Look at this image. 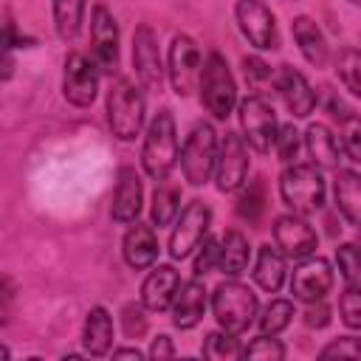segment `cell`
I'll return each instance as SVG.
<instances>
[{"mask_svg":"<svg viewBox=\"0 0 361 361\" xmlns=\"http://www.w3.org/2000/svg\"><path fill=\"white\" fill-rule=\"evenodd\" d=\"M274 90L279 93V99L285 102L288 113L293 118H307L313 113V107L319 104L310 82L305 79L302 71H296L293 65H279L276 76H274Z\"/></svg>","mask_w":361,"mask_h":361,"instance_id":"17","label":"cell"},{"mask_svg":"<svg viewBox=\"0 0 361 361\" xmlns=\"http://www.w3.org/2000/svg\"><path fill=\"white\" fill-rule=\"evenodd\" d=\"M209 226H212V209L203 200H189L169 231V257L172 259H186L195 254V248L209 237Z\"/></svg>","mask_w":361,"mask_h":361,"instance_id":"8","label":"cell"},{"mask_svg":"<svg viewBox=\"0 0 361 361\" xmlns=\"http://www.w3.org/2000/svg\"><path fill=\"white\" fill-rule=\"evenodd\" d=\"M305 149L310 155V164H316L319 169H338V155H341V144L333 135V130L327 124H310L305 130Z\"/></svg>","mask_w":361,"mask_h":361,"instance_id":"25","label":"cell"},{"mask_svg":"<svg viewBox=\"0 0 361 361\" xmlns=\"http://www.w3.org/2000/svg\"><path fill=\"white\" fill-rule=\"evenodd\" d=\"M180 288V274L175 265H152L141 282V305L149 313H164L172 307V299Z\"/></svg>","mask_w":361,"mask_h":361,"instance_id":"21","label":"cell"},{"mask_svg":"<svg viewBox=\"0 0 361 361\" xmlns=\"http://www.w3.org/2000/svg\"><path fill=\"white\" fill-rule=\"evenodd\" d=\"M290 322H293V302L290 299H271L262 307V313L257 316L259 333H268V336H279Z\"/></svg>","mask_w":361,"mask_h":361,"instance_id":"30","label":"cell"},{"mask_svg":"<svg viewBox=\"0 0 361 361\" xmlns=\"http://www.w3.org/2000/svg\"><path fill=\"white\" fill-rule=\"evenodd\" d=\"M234 20H237L240 34L257 51H276L279 48L276 17L265 0H237L234 3Z\"/></svg>","mask_w":361,"mask_h":361,"instance_id":"11","label":"cell"},{"mask_svg":"<svg viewBox=\"0 0 361 361\" xmlns=\"http://www.w3.org/2000/svg\"><path fill=\"white\" fill-rule=\"evenodd\" d=\"M265 209V192H262V183L254 180L248 183V189H243V195L237 197V214L245 220V223H257L259 214Z\"/></svg>","mask_w":361,"mask_h":361,"instance_id":"35","label":"cell"},{"mask_svg":"<svg viewBox=\"0 0 361 361\" xmlns=\"http://www.w3.org/2000/svg\"><path fill=\"white\" fill-rule=\"evenodd\" d=\"M237 113H240V130H243L240 135L245 138V144L259 155L271 152L276 133H279V121H276L271 102L262 93H251V96L240 99Z\"/></svg>","mask_w":361,"mask_h":361,"instance_id":"7","label":"cell"},{"mask_svg":"<svg viewBox=\"0 0 361 361\" xmlns=\"http://www.w3.org/2000/svg\"><path fill=\"white\" fill-rule=\"evenodd\" d=\"M243 358H265V361H279V358H285V344H282L276 336L259 333L257 338H251V341L243 347Z\"/></svg>","mask_w":361,"mask_h":361,"instance_id":"36","label":"cell"},{"mask_svg":"<svg viewBox=\"0 0 361 361\" xmlns=\"http://www.w3.org/2000/svg\"><path fill=\"white\" fill-rule=\"evenodd\" d=\"M144 310H147V307H144L141 302L124 307L121 322H124V333H127V338H138V336L147 330V316H144Z\"/></svg>","mask_w":361,"mask_h":361,"instance_id":"41","label":"cell"},{"mask_svg":"<svg viewBox=\"0 0 361 361\" xmlns=\"http://www.w3.org/2000/svg\"><path fill=\"white\" fill-rule=\"evenodd\" d=\"M104 113H107V127L118 141H133L147 121V102L141 87L127 79V76H116L107 87V99H104Z\"/></svg>","mask_w":361,"mask_h":361,"instance_id":"2","label":"cell"},{"mask_svg":"<svg viewBox=\"0 0 361 361\" xmlns=\"http://www.w3.org/2000/svg\"><path fill=\"white\" fill-rule=\"evenodd\" d=\"M99 65L93 62L90 54L82 51H71L65 56V68H62V96L68 104L73 107H90L99 96Z\"/></svg>","mask_w":361,"mask_h":361,"instance_id":"10","label":"cell"},{"mask_svg":"<svg viewBox=\"0 0 361 361\" xmlns=\"http://www.w3.org/2000/svg\"><path fill=\"white\" fill-rule=\"evenodd\" d=\"M158 254H161V245H158L155 228L135 220L124 231V237H121V257H124V262L133 271H147V268H152L158 262Z\"/></svg>","mask_w":361,"mask_h":361,"instance_id":"20","label":"cell"},{"mask_svg":"<svg viewBox=\"0 0 361 361\" xmlns=\"http://www.w3.org/2000/svg\"><path fill=\"white\" fill-rule=\"evenodd\" d=\"M197 90H200V104L217 121H226L234 113V107L240 104L234 73H231V68H228V62H226V56L220 51H209L206 54Z\"/></svg>","mask_w":361,"mask_h":361,"instance_id":"5","label":"cell"},{"mask_svg":"<svg viewBox=\"0 0 361 361\" xmlns=\"http://www.w3.org/2000/svg\"><path fill=\"white\" fill-rule=\"evenodd\" d=\"M290 293L296 302H319L333 290V268L324 257H302L290 271Z\"/></svg>","mask_w":361,"mask_h":361,"instance_id":"15","label":"cell"},{"mask_svg":"<svg viewBox=\"0 0 361 361\" xmlns=\"http://www.w3.org/2000/svg\"><path fill=\"white\" fill-rule=\"evenodd\" d=\"M248 262H251L248 237L240 228H228L220 237V262H217V271H223L226 276H240V274H245Z\"/></svg>","mask_w":361,"mask_h":361,"instance_id":"27","label":"cell"},{"mask_svg":"<svg viewBox=\"0 0 361 361\" xmlns=\"http://www.w3.org/2000/svg\"><path fill=\"white\" fill-rule=\"evenodd\" d=\"M336 73L341 85L361 99V48H344L336 56Z\"/></svg>","mask_w":361,"mask_h":361,"instance_id":"31","label":"cell"},{"mask_svg":"<svg viewBox=\"0 0 361 361\" xmlns=\"http://www.w3.org/2000/svg\"><path fill=\"white\" fill-rule=\"evenodd\" d=\"M209 299H212V296H209L206 285L200 282V276H192V279L180 282V288H178V293H175V299H172V307H169L172 324H175L178 330H192V327H197V324L203 322V316H206V307L212 305Z\"/></svg>","mask_w":361,"mask_h":361,"instance_id":"18","label":"cell"},{"mask_svg":"<svg viewBox=\"0 0 361 361\" xmlns=\"http://www.w3.org/2000/svg\"><path fill=\"white\" fill-rule=\"evenodd\" d=\"M144 206V183L141 175L135 172V166H121L118 169V180H116V192H113V203H110V217L116 223H135Z\"/></svg>","mask_w":361,"mask_h":361,"instance_id":"19","label":"cell"},{"mask_svg":"<svg viewBox=\"0 0 361 361\" xmlns=\"http://www.w3.org/2000/svg\"><path fill=\"white\" fill-rule=\"evenodd\" d=\"M302 133L293 127V124H282L279 133H276V141H274V152L282 164H293L299 158V149H302Z\"/></svg>","mask_w":361,"mask_h":361,"instance_id":"37","label":"cell"},{"mask_svg":"<svg viewBox=\"0 0 361 361\" xmlns=\"http://www.w3.org/2000/svg\"><path fill=\"white\" fill-rule=\"evenodd\" d=\"M133 68H135V79L141 87L161 90L164 76H166V65L161 59L158 34L152 31L149 23H141L133 31Z\"/></svg>","mask_w":361,"mask_h":361,"instance_id":"12","label":"cell"},{"mask_svg":"<svg viewBox=\"0 0 361 361\" xmlns=\"http://www.w3.org/2000/svg\"><path fill=\"white\" fill-rule=\"evenodd\" d=\"M338 316L350 330H361V285H347L341 290Z\"/></svg>","mask_w":361,"mask_h":361,"instance_id":"38","label":"cell"},{"mask_svg":"<svg viewBox=\"0 0 361 361\" xmlns=\"http://www.w3.org/2000/svg\"><path fill=\"white\" fill-rule=\"evenodd\" d=\"M85 11H87V0H51L54 28H56V37L62 42H73L79 37L82 23H85Z\"/></svg>","mask_w":361,"mask_h":361,"instance_id":"28","label":"cell"},{"mask_svg":"<svg viewBox=\"0 0 361 361\" xmlns=\"http://www.w3.org/2000/svg\"><path fill=\"white\" fill-rule=\"evenodd\" d=\"M144 353L138 347H116L113 350V358H141Z\"/></svg>","mask_w":361,"mask_h":361,"instance_id":"46","label":"cell"},{"mask_svg":"<svg viewBox=\"0 0 361 361\" xmlns=\"http://www.w3.org/2000/svg\"><path fill=\"white\" fill-rule=\"evenodd\" d=\"M274 245L290 257V259H302V257H310L316 254V245H319V234L316 228L307 223V217L302 214H279L274 220Z\"/></svg>","mask_w":361,"mask_h":361,"instance_id":"16","label":"cell"},{"mask_svg":"<svg viewBox=\"0 0 361 361\" xmlns=\"http://www.w3.org/2000/svg\"><path fill=\"white\" fill-rule=\"evenodd\" d=\"M327 183L316 164H288L279 175V197L288 206V212L310 217L324 206Z\"/></svg>","mask_w":361,"mask_h":361,"instance_id":"3","label":"cell"},{"mask_svg":"<svg viewBox=\"0 0 361 361\" xmlns=\"http://www.w3.org/2000/svg\"><path fill=\"white\" fill-rule=\"evenodd\" d=\"M336 209L347 226L361 228V175L355 169H336Z\"/></svg>","mask_w":361,"mask_h":361,"instance_id":"24","label":"cell"},{"mask_svg":"<svg viewBox=\"0 0 361 361\" xmlns=\"http://www.w3.org/2000/svg\"><path fill=\"white\" fill-rule=\"evenodd\" d=\"M217 133L209 121H197L189 135L183 138V147H180V172H183V180L189 186H206L214 175V164H217Z\"/></svg>","mask_w":361,"mask_h":361,"instance_id":"6","label":"cell"},{"mask_svg":"<svg viewBox=\"0 0 361 361\" xmlns=\"http://www.w3.org/2000/svg\"><path fill=\"white\" fill-rule=\"evenodd\" d=\"M203 358H243V347H240V338L228 330H212L200 347Z\"/></svg>","mask_w":361,"mask_h":361,"instance_id":"33","label":"cell"},{"mask_svg":"<svg viewBox=\"0 0 361 361\" xmlns=\"http://www.w3.org/2000/svg\"><path fill=\"white\" fill-rule=\"evenodd\" d=\"M209 302H212V313H214L217 327H223L234 336L245 333L259 316L257 293L248 285L237 282V276H228L226 282H220Z\"/></svg>","mask_w":361,"mask_h":361,"instance_id":"4","label":"cell"},{"mask_svg":"<svg viewBox=\"0 0 361 361\" xmlns=\"http://www.w3.org/2000/svg\"><path fill=\"white\" fill-rule=\"evenodd\" d=\"M220 262V240H214L212 234L195 248V257H192V274L195 276H206L217 268Z\"/></svg>","mask_w":361,"mask_h":361,"instance_id":"39","label":"cell"},{"mask_svg":"<svg viewBox=\"0 0 361 361\" xmlns=\"http://www.w3.org/2000/svg\"><path fill=\"white\" fill-rule=\"evenodd\" d=\"M290 34H293V42L299 45V54L305 56L307 65L313 68H324L330 62V45H327V37L324 31L316 25L313 17L307 14H299L290 20Z\"/></svg>","mask_w":361,"mask_h":361,"instance_id":"22","label":"cell"},{"mask_svg":"<svg viewBox=\"0 0 361 361\" xmlns=\"http://www.w3.org/2000/svg\"><path fill=\"white\" fill-rule=\"evenodd\" d=\"M358 231H361V228H358ZM358 245H361V240H358Z\"/></svg>","mask_w":361,"mask_h":361,"instance_id":"48","label":"cell"},{"mask_svg":"<svg viewBox=\"0 0 361 361\" xmlns=\"http://www.w3.org/2000/svg\"><path fill=\"white\" fill-rule=\"evenodd\" d=\"M180 158V144H178V124L169 107H161L144 133V144H141V169L149 180L161 183L169 178V172L175 169Z\"/></svg>","mask_w":361,"mask_h":361,"instance_id":"1","label":"cell"},{"mask_svg":"<svg viewBox=\"0 0 361 361\" xmlns=\"http://www.w3.org/2000/svg\"><path fill=\"white\" fill-rule=\"evenodd\" d=\"M214 180L220 192H237L248 180V144L240 133H226L217 147Z\"/></svg>","mask_w":361,"mask_h":361,"instance_id":"13","label":"cell"},{"mask_svg":"<svg viewBox=\"0 0 361 361\" xmlns=\"http://www.w3.org/2000/svg\"><path fill=\"white\" fill-rule=\"evenodd\" d=\"M200 71H203L200 45L189 34H175L166 54V79L172 90L178 96H189L200 82Z\"/></svg>","mask_w":361,"mask_h":361,"instance_id":"9","label":"cell"},{"mask_svg":"<svg viewBox=\"0 0 361 361\" xmlns=\"http://www.w3.org/2000/svg\"><path fill=\"white\" fill-rule=\"evenodd\" d=\"M336 265L347 285H361V245L358 243H341L336 248Z\"/></svg>","mask_w":361,"mask_h":361,"instance_id":"34","label":"cell"},{"mask_svg":"<svg viewBox=\"0 0 361 361\" xmlns=\"http://www.w3.org/2000/svg\"><path fill=\"white\" fill-rule=\"evenodd\" d=\"M243 73H245V82H248L254 90H259L265 82L274 85V76H276V71H271V65H268L262 56H245V59H243Z\"/></svg>","mask_w":361,"mask_h":361,"instance_id":"40","label":"cell"},{"mask_svg":"<svg viewBox=\"0 0 361 361\" xmlns=\"http://www.w3.org/2000/svg\"><path fill=\"white\" fill-rule=\"evenodd\" d=\"M257 288H262L265 293H276L288 276V265H285V254L276 245H259L257 259H254V271H251Z\"/></svg>","mask_w":361,"mask_h":361,"instance_id":"26","label":"cell"},{"mask_svg":"<svg viewBox=\"0 0 361 361\" xmlns=\"http://www.w3.org/2000/svg\"><path fill=\"white\" fill-rule=\"evenodd\" d=\"M305 324H307V327H316V330L330 324V307L324 305V299H319V302H307Z\"/></svg>","mask_w":361,"mask_h":361,"instance_id":"43","label":"cell"},{"mask_svg":"<svg viewBox=\"0 0 361 361\" xmlns=\"http://www.w3.org/2000/svg\"><path fill=\"white\" fill-rule=\"evenodd\" d=\"M322 358H336V355H361V338L355 336H338L336 341H330L322 353Z\"/></svg>","mask_w":361,"mask_h":361,"instance_id":"42","label":"cell"},{"mask_svg":"<svg viewBox=\"0 0 361 361\" xmlns=\"http://www.w3.org/2000/svg\"><path fill=\"white\" fill-rule=\"evenodd\" d=\"M90 56L102 73L118 71V23L104 3L90 11Z\"/></svg>","mask_w":361,"mask_h":361,"instance_id":"14","label":"cell"},{"mask_svg":"<svg viewBox=\"0 0 361 361\" xmlns=\"http://www.w3.org/2000/svg\"><path fill=\"white\" fill-rule=\"evenodd\" d=\"M338 144L353 164H361V116H355L353 110L338 118Z\"/></svg>","mask_w":361,"mask_h":361,"instance_id":"32","label":"cell"},{"mask_svg":"<svg viewBox=\"0 0 361 361\" xmlns=\"http://www.w3.org/2000/svg\"><path fill=\"white\" fill-rule=\"evenodd\" d=\"M175 355V344L169 336H155L152 344H149V358H172Z\"/></svg>","mask_w":361,"mask_h":361,"instance_id":"44","label":"cell"},{"mask_svg":"<svg viewBox=\"0 0 361 361\" xmlns=\"http://www.w3.org/2000/svg\"><path fill=\"white\" fill-rule=\"evenodd\" d=\"M116 338V327H113V316L104 305H93L85 313V324H82V344L87 355H107Z\"/></svg>","mask_w":361,"mask_h":361,"instance_id":"23","label":"cell"},{"mask_svg":"<svg viewBox=\"0 0 361 361\" xmlns=\"http://www.w3.org/2000/svg\"><path fill=\"white\" fill-rule=\"evenodd\" d=\"M350 3H353V6H361V0H350Z\"/></svg>","mask_w":361,"mask_h":361,"instance_id":"47","label":"cell"},{"mask_svg":"<svg viewBox=\"0 0 361 361\" xmlns=\"http://www.w3.org/2000/svg\"><path fill=\"white\" fill-rule=\"evenodd\" d=\"M14 299V290H11V282L3 279V322H8V305Z\"/></svg>","mask_w":361,"mask_h":361,"instance_id":"45","label":"cell"},{"mask_svg":"<svg viewBox=\"0 0 361 361\" xmlns=\"http://www.w3.org/2000/svg\"><path fill=\"white\" fill-rule=\"evenodd\" d=\"M180 212V189L161 180L158 189L152 192V209H149V217H152V226H169L175 223Z\"/></svg>","mask_w":361,"mask_h":361,"instance_id":"29","label":"cell"}]
</instances>
